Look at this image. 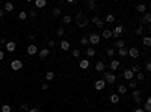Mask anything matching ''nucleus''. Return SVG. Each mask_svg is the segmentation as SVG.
<instances>
[{
    "instance_id": "obj_1",
    "label": "nucleus",
    "mask_w": 151,
    "mask_h": 112,
    "mask_svg": "<svg viewBox=\"0 0 151 112\" xmlns=\"http://www.w3.org/2000/svg\"><path fill=\"white\" fill-rule=\"evenodd\" d=\"M101 79L106 82V83H109V85H113L115 82H116V76H115L113 73H103V77H101Z\"/></svg>"
},
{
    "instance_id": "obj_2",
    "label": "nucleus",
    "mask_w": 151,
    "mask_h": 112,
    "mask_svg": "<svg viewBox=\"0 0 151 112\" xmlns=\"http://www.w3.org/2000/svg\"><path fill=\"white\" fill-rule=\"evenodd\" d=\"M100 39H101V37L98 35V33H91L89 35V38H88V41H89V44H92V46H97V44H100Z\"/></svg>"
},
{
    "instance_id": "obj_3",
    "label": "nucleus",
    "mask_w": 151,
    "mask_h": 112,
    "mask_svg": "<svg viewBox=\"0 0 151 112\" xmlns=\"http://www.w3.org/2000/svg\"><path fill=\"white\" fill-rule=\"evenodd\" d=\"M11 68H12L14 71L21 70V68H23V61H20V59H15V61H12V62H11Z\"/></svg>"
},
{
    "instance_id": "obj_4",
    "label": "nucleus",
    "mask_w": 151,
    "mask_h": 112,
    "mask_svg": "<svg viewBox=\"0 0 151 112\" xmlns=\"http://www.w3.org/2000/svg\"><path fill=\"white\" fill-rule=\"evenodd\" d=\"M95 71L97 73H104L106 71V64L103 61H98V62L95 64Z\"/></svg>"
},
{
    "instance_id": "obj_5",
    "label": "nucleus",
    "mask_w": 151,
    "mask_h": 112,
    "mask_svg": "<svg viewBox=\"0 0 151 112\" xmlns=\"http://www.w3.org/2000/svg\"><path fill=\"white\" fill-rule=\"evenodd\" d=\"M128 50V55H130V58H133V59H136V58H139V49H136V47H131V49H127Z\"/></svg>"
},
{
    "instance_id": "obj_6",
    "label": "nucleus",
    "mask_w": 151,
    "mask_h": 112,
    "mask_svg": "<svg viewBox=\"0 0 151 112\" xmlns=\"http://www.w3.org/2000/svg\"><path fill=\"white\" fill-rule=\"evenodd\" d=\"M106 87V82L103 80V79H98V80H95V83H94V88L97 89V91H101L103 88Z\"/></svg>"
},
{
    "instance_id": "obj_7",
    "label": "nucleus",
    "mask_w": 151,
    "mask_h": 112,
    "mask_svg": "<svg viewBox=\"0 0 151 112\" xmlns=\"http://www.w3.org/2000/svg\"><path fill=\"white\" fill-rule=\"evenodd\" d=\"M122 32H124V27H122V26H121V24H118V26H116V27H115V29L112 30V37H116V38H118V37L121 35V33H122Z\"/></svg>"
},
{
    "instance_id": "obj_8",
    "label": "nucleus",
    "mask_w": 151,
    "mask_h": 112,
    "mask_svg": "<svg viewBox=\"0 0 151 112\" xmlns=\"http://www.w3.org/2000/svg\"><path fill=\"white\" fill-rule=\"evenodd\" d=\"M26 51H27V55H29V56H33V55H36V53H38V47L35 46V44H30Z\"/></svg>"
},
{
    "instance_id": "obj_9",
    "label": "nucleus",
    "mask_w": 151,
    "mask_h": 112,
    "mask_svg": "<svg viewBox=\"0 0 151 112\" xmlns=\"http://www.w3.org/2000/svg\"><path fill=\"white\" fill-rule=\"evenodd\" d=\"M140 96H142V91H140V89H135V91H133V94H131L133 100H135L136 103H140Z\"/></svg>"
},
{
    "instance_id": "obj_10",
    "label": "nucleus",
    "mask_w": 151,
    "mask_h": 112,
    "mask_svg": "<svg viewBox=\"0 0 151 112\" xmlns=\"http://www.w3.org/2000/svg\"><path fill=\"white\" fill-rule=\"evenodd\" d=\"M140 23H142V24H150V23H151V14H150V12H145L144 15H142V18H140Z\"/></svg>"
},
{
    "instance_id": "obj_11",
    "label": "nucleus",
    "mask_w": 151,
    "mask_h": 112,
    "mask_svg": "<svg viewBox=\"0 0 151 112\" xmlns=\"http://www.w3.org/2000/svg\"><path fill=\"white\" fill-rule=\"evenodd\" d=\"M122 77L126 80H133V77H135V74L131 73V70H124V73H122Z\"/></svg>"
},
{
    "instance_id": "obj_12",
    "label": "nucleus",
    "mask_w": 151,
    "mask_h": 112,
    "mask_svg": "<svg viewBox=\"0 0 151 112\" xmlns=\"http://www.w3.org/2000/svg\"><path fill=\"white\" fill-rule=\"evenodd\" d=\"M83 18H85V14H83L82 11H79V12L76 14V23H77V26L83 21Z\"/></svg>"
},
{
    "instance_id": "obj_13",
    "label": "nucleus",
    "mask_w": 151,
    "mask_h": 112,
    "mask_svg": "<svg viewBox=\"0 0 151 112\" xmlns=\"http://www.w3.org/2000/svg\"><path fill=\"white\" fill-rule=\"evenodd\" d=\"M15 47H17V46H15L14 41H8V42H6V50L9 51V53H12V51L15 50Z\"/></svg>"
},
{
    "instance_id": "obj_14",
    "label": "nucleus",
    "mask_w": 151,
    "mask_h": 112,
    "mask_svg": "<svg viewBox=\"0 0 151 112\" xmlns=\"http://www.w3.org/2000/svg\"><path fill=\"white\" fill-rule=\"evenodd\" d=\"M92 23L97 26V27H103V26H104V21H101L98 17H94V18H92Z\"/></svg>"
},
{
    "instance_id": "obj_15",
    "label": "nucleus",
    "mask_w": 151,
    "mask_h": 112,
    "mask_svg": "<svg viewBox=\"0 0 151 112\" xmlns=\"http://www.w3.org/2000/svg\"><path fill=\"white\" fill-rule=\"evenodd\" d=\"M79 67H80L82 70H86V68H89V61H86V59H82V61L79 62Z\"/></svg>"
},
{
    "instance_id": "obj_16",
    "label": "nucleus",
    "mask_w": 151,
    "mask_h": 112,
    "mask_svg": "<svg viewBox=\"0 0 151 112\" xmlns=\"http://www.w3.org/2000/svg\"><path fill=\"white\" fill-rule=\"evenodd\" d=\"M62 50H64V51H67V50H70V41H60V46H59Z\"/></svg>"
},
{
    "instance_id": "obj_17",
    "label": "nucleus",
    "mask_w": 151,
    "mask_h": 112,
    "mask_svg": "<svg viewBox=\"0 0 151 112\" xmlns=\"http://www.w3.org/2000/svg\"><path fill=\"white\" fill-rule=\"evenodd\" d=\"M119 61H115V59H113V61H110V70L112 71H115V70H118V68H119Z\"/></svg>"
},
{
    "instance_id": "obj_18",
    "label": "nucleus",
    "mask_w": 151,
    "mask_h": 112,
    "mask_svg": "<svg viewBox=\"0 0 151 112\" xmlns=\"http://www.w3.org/2000/svg\"><path fill=\"white\" fill-rule=\"evenodd\" d=\"M144 111L145 112H151V99L147 97V101H145V105H144Z\"/></svg>"
},
{
    "instance_id": "obj_19",
    "label": "nucleus",
    "mask_w": 151,
    "mask_h": 112,
    "mask_svg": "<svg viewBox=\"0 0 151 112\" xmlns=\"http://www.w3.org/2000/svg\"><path fill=\"white\" fill-rule=\"evenodd\" d=\"M3 11H5V12H12V11H14V5H12V3H9V2H8V3H5V6H3Z\"/></svg>"
},
{
    "instance_id": "obj_20",
    "label": "nucleus",
    "mask_w": 151,
    "mask_h": 112,
    "mask_svg": "<svg viewBox=\"0 0 151 112\" xmlns=\"http://www.w3.org/2000/svg\"><path fill=\"white\" fill-rule=\"evenodd\" d=\"M100 37H103V38H106V39L112 38V30H109V29H104V30H103V33H101Z\"/></svg>"
},
{
    "instance_id": "obj_21",
    "label": "nucleus",
    "mask_w": 151,
    "mask_h": 112,
    "mask_svg": "<svg viewBox=\"0 0 151 112\" xmlns=\"http://www.w3.org/2000/svg\"><path fill=\"white\" fill-rule=\"evenodd\" d=\"M136 11L140 12V14H145V11H147V5H144V3L138 5V6H136Z\"/></svg>"
},
{
    "instance_id": "obj_22",
    "label": "nucleus",
    "mask_w": 151,
    "mask_h": 112,
    "mask_svg": "<svg viewBox=\"0 0 151 112\" xmlns=\"http://www.w3.org/2000/svg\"><path fill=\"white\" fill-rule=\"evenodd\" d=\"M48 55H50V50H48V49H42V50L39 51V58H41V59H44V58H47Z\"/></svg>"
},
{
    "instance_id": "obj_23",
    "label": "nucleus",
    "mask_w": 151,
    "mask_h": 112,
    "mask_svg": "<svg viewBox=\"0 0 151 112\" xmlns=\"http://www.w3.org/2000/svg\"><path fill=\"white\" fill-rule=\"evenodd\" d=\"M35 6H36V8H44V6H47V0H36V2H35Z\"/></svg>"
},
{
    "instance_id": "obj_24",
    "label": "nucleus",
    "mask_w": 151,
    "mask_h": 112,
    "mask_svg": "<svg viewBox=\"0 0 151 112\" xmlns=\"http://www.w3.org/2000/svg\"><path fill=\"white\" fill-rule=\"evenodd\" d=\"M127 87V89L128 88H131V89H136V87H138V82L136 80H128V85H126Z\"/></svg>"
},
{
    "instance_id": "obj_25",
    "label": "nucleus",
    "mask_w": 151,
    "mask_h": 112,
    "mask_svg": "<svg viewBox=\"0 0 151 112\" xmlns=\"http://www.w3.org/2000/svg\"><path fill=\"white\" fill-rule=\"evenodd\" d=\"M124 46H126V42H124L122 39H116V42H115V47H116L118 50H119V49H124Z\"/></svg>"
},
{
    "instance_id": "obj_26",
    "label": "nucleus",
    "mask_w": 151,
    "mask_h": 112,
    "mask_svg": "<svg viewBox=\"0 0 151 112\" xmlns=\"http://www.w3.org/2000/svg\"><path fill=\"white\" fill-rule=\"evenodd\" d=\"M94 55H95V49H94V47H88V49H86V56L92 58Z\"/></svg>"
},
{
    "instance_id": "obj_27",
    "label": "nucleus",
    "mask_w": 151,
    "mask_h": 112,
    "mask_svg": "<svg viewBox=\"0 0 151 112\" xmlns=\"http://www.w3.org/2000/svg\"><path fill=\"white\" fill-rule=\"evenodd\" d=\"M118 55H119L121 58H126V56L128 55V50H127V49H119V50H118Z\"/></svg>"
},
{
    "instance_id": "obj_28",
    "label": "nucleus",
    "mask_w": 151,
    "mask_h": 112,
    "mask_svg": "<svg viewBox=\"0 0 151 112\" xmlns=\"http://www.w3.org/2000/svg\"><path fill=\"white\" fill-rule=\"evenodd\" d=\"M109 99H110V101H112V103H115V105H116V103H119V97H118V94H112Z\"/></svg>"
},
{
    "instance_id": "obj_29",
    "label": "nucleus",
    "mask_w": 151,
    "mask_h": 112,
    "mask_svg": "<svg viewBox=\"0 0 151 112\" xmlns=\"http://www.w3.org/2000/svg\"><path fill=\"white\" fill-rule=\"evenodd\" d=\"M86 5H88V8H89V9H95V8H97V3L94 2V0H88Z\"/></svg>"
},
{
    "instance_id": "obj_30",
    "label": "nucleus",
    "mask_w": 151,
    "mask_h": 112,
    "mask_svg": "<svg viewBox=\"0 0 151 112\" xmlns=\"http://www.w3.org/2000/svg\"><path fill=\"white\" fill-rule=\"evenodd\" d=\"M71 20H73V18H71V15H64V17H62V23H64V24L71 23Z\"/></svg>"
},
{
    "instance_id": "obj_31",
    "label": "nucleus",
    "mask_w": 151,
    "mask_h": 112,
    "mask_svg": "<svg viewBox=\"0 0 151 112\" xmlns=\"http://www.w3.org/2000/svg\"><path fill=\"white\" fill-rule=\"evenodd\" d=\"M118 92L119 94H126L127 92V87L126 85H118Z\"/></svg>"
},
{
    "instance_id": "obj_32",
    "label": "nucleus",
    "mask_w": 151,
    "mask_h": 112,
    "mask_svg": "<svg viewBox=\"0 0 151 112\" xmlns=\"http://www.w3.org/2000/svg\"><path fill=\"white\" fill-rule=\"evenodd\" d=\"M46 79L50 82V80H53V79H55V73H53V71H47L46 73Z\"/></svg>"
},
{
    "instance_id": "obj_33",
    "label": "nucleus",
    "mask_w": 151,
    "mask_h": 112,
    "mask_svg": "<svg viewBox=\"0 0 151 112\" xmlns=\"http://www.w3.org/2000/svg\"><path fill=\"white\" fill-rule=\"evenodd\" d=\"M142 42H144L145 47H150V46H151V38H150V37H145L144 39H142Z\"/></svg>"
},
{
    "instance_id": "obj_34",
    "label": "nucleus",
    "mask_w": 151,
    "mask_h": 112,
    "mask_svg": "<svg viewBox=\"0 0 151 112\" xmlns=\"http://www.w3.org/2000/svg\"><path fill=\"white\" fill-rule=\"evenodd\" d=\"M106 53H107V56H115V53H116V50H115V49H112V47H109L107 50H106Z\"/></svg>"
},
{
    "instance_id": "obj_35",
    "label": "nucleus",
    "mask_w": 151,
    "mask_h": 112,
    "mask_svg": "<svg viewBox=\"0 0 151 112\" xmlns=\"http://www.w3.org/2000/svg\"><path fill=\"white\" fill-rule=\"evenodd\" d=\"M88 23H89V20H88V18H86V17H85V18H83V21H82L80 24H79V27H80V29H83V27H86V26H88Z\"/></svg>"
},
{
    "instance_id": "obj_36",
    "label": "nucleus",
    "mask_w": 151,
    "mask_h": 112,
    "mask_svg": "<svg viewBox=\"0 0 151 112\" xmlns=\"http://www.w3.org/2000/svg\"><path fill=\"white\" fill-rule=\"evenodd\" d=\"M20 109L23 111V112H29V105H27V103H21V106H20Z\"/></svg>"
},
{
    "instance_id": "obj_37",
    "label": "nucleus",
    "mask_w": 151,
    "mask_h": 112,
    "mask_svg": "<svg viewBox=\"0 0 151 112\" xmlns=\"http://www.w3.org/2000/svg\"><path fill=\"white\" fill-rule=\"evenodd\" d=\"M64 33H65V30L62 29V27H59V29L56 30V35H58V38H62V37H64Z\"/></svg>"
},
{
    "instance_id": "obj_38",
    "label": "nucleus",
    "mask_w": 151,
    "mask_h": 112,
    "mask_svg": "<svg viewBox=\"0 0 151 112\" xmlns=\"http://www.w3.org/2000/svg\"><path fill=\"white\" fill-rule=\"evenodd\" d=\"M106 21H107V23H113V21H115V15H113V14H109L107 17H106Z\"/></svg>"
},
{
    "instance_id": "obj_39",
    "label": "nucleus",
    "mask_w": 151,
    "mask_h": 112,
    "mask_svg": "<svg viewBox=\"0 0 151 112\" xmlns=\"http://www.w3.org/2000/svg\"><path fill=\"white\" fill-rule=\"evenodd\" d=\"M62 14V9H60V8H55V9H53V15H55V17H59Z\"/></svg>"
},
{
    "instance_id": "obj_40",
    "label": "nucleus",
    "mask_w": 151,
    "mask_h": 112,
    "mask_svg": "<svg viewBox=\"0 0 151 112\" xmlns=\"http://www.w3.org/2000/svg\"><path fill=\"white\" fill-rule=\"evenodd\" d=\"M0 111L2 112H11V106L9 105H3L2 108H0Z\"/></svg>"
},
{
    "instance_id": "obj_41",
    "label": "nucleus",
    "mask_w": 151,
    "mask_h": 112,
    "mask_svg": "<svg viewBox=\"0 0 151 112\" xmlns=\"http://www.w3.org/2000/svg\"><path fill=\"white\" fill-rule=\"evenodd\" d=\"M139 71H140V67H139L138 64L131 67V73H133V74H135V73H139Z\"/></svg>"
},
{
    "instance_id": "obj_42",
    "label": "nucleus",
    "mask_w": 151,
    "mask_h": 112,
    "mask_svg": "<svg viewBox=\"0 0 151 112\" xmlns=\"http://www.w3.org/2000/svg\"><path fill=\"white\" fill-rule=\"evenodd\" d=\"M80 44H82V46H88V44H89V41H88L86 37H82V38H80Z\"/></svg>"
},
{
    "instance_id": "obj_43",
    "label": "nucleus",
    "mask_w": 151,
    "mask_h": 112,
    "mask_svg": "<svg viewBox=\"0 0 151 112\" xmlns=\"http://www.w3.org/2000/svg\"><path fill=\"white\" fill-rule=\"evenodd\" d=\"M18 18L23 21V20H26V18H27V12H20L18 14Z\"/></svg>"
},
{
    "instance_id": "obj_44",
    "label": "nucleus",
    "mask_w": 151,
    "mask_h": 112,
    "mask_svg": "<svg viewBox=\"0 0 151 112\" xmlns=\"http://www.w3.org/2000/svg\"><path fill=\"white\" fill-rule=\"evenodd\" d=\"M142 32H144V26H139V27L135 29V33H136V35H140Z\"/></svg>"
},
{
    "instance_id": "obj_45",
    "label": "nucleus",
    "mask_w": 151,
    "mask_h": 112,
    "mask_svg": "<svg viewBox=\"0 0 151 112\" xmlns=\"http://www.w3.org/2000/svg\"><path fill=\"white\" fill-rule=\"evenodd\" d=\"M136 77H138V80H139V82H142V80L145 79V76H144V73H136Z\"/></svg>"
},
{
    "instance_id": "obj_46",
    "label": "nucleus",
    "mask_w": 151,
    "mask_h": 112,
    "mask_svg": "<svg viewBox=\"0 0 151 112\" xmlns=\"http://www.w3.org/2000/svg\"><path fill=\"white\" fill-rule=\"evenodd\" d=\"M73 56H74V58H79V56H80V50L74 49V50H73Z\"/></svg>"
},
{
    "instance_id": "obj_47",
    "label": "nucleus",
    "mask_w": 151,
    "mask_h": 112,
    "mask_svg": "<svg viewBox=\"0 0 151 112\" xmlns=\"http://www.w3.org/2000/svg\"><path fill=\"white\" fill-rule=\"evenodd\" d=\"M27 39H29L30 42H35V39H36V37H35L33 33H29V37H27Z\"/></svg>"
},
{
    "instance_id": "obj_48",
    "label": "nucleus",
    "mask_w": 151,
    "mask_h": 112,
    "mask_svg": "<svg viewBox=\"0 0 151 112\" xmlns=\"http://www.w3.org/2000/svg\"><path fill=\"white\" fill-rule=\"evenodd\" d=\"M145 70H147V73H151V64L150 62L145 64Z\"/></svg>"
},
{
    "instance_id": "obj_49",
    "label": "nucleus",
    "mask_w": 151,
    "mask_h": 112,
    "mask_svg": "<svg viewBox=\"0 0 151 112\" xmlns=\"http://www.w3.org/2000/svg\"><path fill=\"white\" fill-rule=\"evenodd\" d=\"M36 14H38L36 11H35V9H32V11L29 12V17H32V18H33V17H36Z\"/></svg>"
},
{
    "instance_id": "obj_50",
    "label": "nucleus",
    "mask_w": 151,
    "mask_h": 112,
    "mask_svg": "<svg viewBox=\"0 0 151 112\" xmlns=\"http://www.w3.org/2000/svg\"><path fill=\"white\" fill-rule=\"evenodd\" d=\"M29 112H41V109H39V108H30Z\"/></svg>"
},
{
    "instance_id": "obj_51",
    "label": "nucleus",
    "mask_w": 151,
    "mask_h": 112,
    "mask_svg": "<svg viewBox=\"0 0 151 112\" xmlns=\"http://www.w3.org/2000/svg\"><path fill=\"white\" fill-rule=\"evenodd\" d=\"M55 46H56V42L53 41V39H50V41H48V47H55Z\"/></svg>"
},
{
    "instance_id": "obj_52",
    "label": "nucleus",
    "mask_w": 151,
    "mask_h": 112,
    "mask_svg": "<svg viewBox=\"0 0 151 112\" xmlns=\"http://www.w3.org/2000/svg\"><path fill=\"white\" fill-rule=\"evenodd\" d=\"M41 88H42V89H44V91H46V89H48V85H47V83H46V82H44V83H42V85H41Z\"/></svg>"
},
{
    "instance_id": "obj_53",
    "label": "nucleus",
    "mask_w": 151,
    "mask_h": 112,
    "mask_svg": "<svg viewBox=\"0 0 151 112\" xmlns=\"http://www.w3.org/2000/svg\"><path fill=\"white\" fill-rule=\"evenodd\" d=\"M0 46H6V39L5 38H0Z\"/></svg>"
},
{
    "instance_id": "obj_54",
    "label": "nucleus",
    "mask_w": 151,
    "mask_h": 112,
    "mask_svg": "<svg viewBox=\"0 0 151 112\" xmlns=\"http://www.w3.org/2000/svg\"><path fill=\"white\" fill-rule=\"evenodd\" d=\"M3 58H5V53H3L2 50H0V61H3Z\"/></svg>"
},
{
    "instance_id": "obj_55",
    "label": "nucleus",
    "mask_w": 151,
    "mask_h": 112,
    "mask_svg": "<svg viewBox=\"0 0 151 112\" xmlns=\"http://www.w3.org/2000/svg\"><path fill=\"white\" fill-rule=\"evenodd\" d=\"M135 112H145V111L142 109V108H138V109H135Z\"/></svg>"
},
{
    "instance_id": "obj_56",
    "label": "nucleus",
    "mask_w": 151,
    "mask_h": 112,
    "mask_svg": "<svg viewBox=\"0 0 151 112\" xmlns=\"http://www.w3.org/2000/svg\"><path fill=\"white\" fill-rule=\"evenodd\" d=\"M3 15H5V11H3V9H0V17H3Z\"/></svg>"
},
{
    "instance_id": "obj_57",
    "label": "nucleus",
    "mask_w": 151,
    "mask_h": 112,
    "mask_svg": "<svg viewBox=\"0 0 151 112\" xmlns=\"http://www.w3.org/2000/svg\"><path fill=\"white\" fill-rule=\"evenodd\" d=\"M0 30H2V26H0Z\"/></svg>"
}]
</instances>
